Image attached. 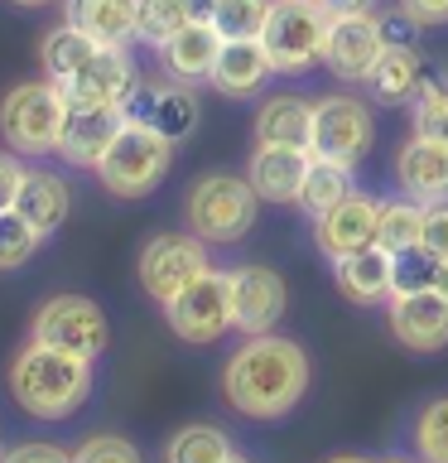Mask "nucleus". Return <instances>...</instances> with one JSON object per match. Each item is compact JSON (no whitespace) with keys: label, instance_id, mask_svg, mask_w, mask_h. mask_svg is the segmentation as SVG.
I'll return each mask as SVG.
<instances>
[{"label":"nucleus","instance_id":"obj_29","mask_svg":"<svg viewBox=\"0 0 448 463\" xmlns=\"http://www.w3.org/2000/svg\"><path fill=\"white\" fill-rule=\"evenodd\" d=\"M237 449H231V439L222 430H212V425H183L173 439L164 444V458L169 463H222L231 458Z\"/></svg>","mask_w":448,"mask_h":463},{"label":"nucleus","instance_id":"obj_50","mask_svg":"<svg viewBox=\"0 0 448 463\" xmlns=\"http://www.w3.org/2000/svg\"><path fill=\"white\" fill-rule=\"evenodd\" d=\"M371 463H410V458H371Z\"/></svg>","mask_w":448,"mask_h":463},{"label":"nucleus","instance_id":"obj_42","mask_svg":"<svg viewBox=\"0 0 448 463\" xmlns=\"http://www.w3.org/2000/svg\"><path fill=\"white\" fill-rule=\"evenodd\" d=\"M396 10H405L419 29L425 24H448V0H396Z\"/></svg>","mask_w":448,"mask_h":463},{"label":"nucleus","instance_id":"obj_21","mask_svg":"<svg viewBox=\"0 0 448 463\" xmlns=\"http://www.w3.org/2000/svg\"><path fill=\"white\" fill-rule=\"evenodd\" d=\"M425 82H429L425 58L415 53V43H386V53L376 58V68L367 72V92L381 101V107H405V101H415Z\"/></svg>","mask_w":448,"mask_h":463},{"label":"nucleus","instance_id":"obj_35","mask_svg":"<svg viewBox=\"0 0 448 463\" xmlns=\"http://www.w3.org/2000/svg\"><path fill=\"white\" fill-rule=\"evenodd\" d=\"M415 136L425 140H443L448 145V82L429 78L415 97Z\"/></svg>","mask_w":448,"mask_h":463},{"label":"nucleus","instance_id":"obj_5","mask_svg":"<svg viewBox=\"0 0 448 463\" xmlns=\"http://www.w3.org/2000/svg\"><path fill=\"white\" fill-rule=\"evenodd\" d=\"M256 203L260 194L251 188V179H237V174H208L188 188V203H183V217H188V232L202 237L208 246H231L241 241L256 222Z\"/></svg>","mask_w":448,"mask_h":463},{"label":"nucleus","instance_id":"obj_18","mask_svg":"<svg viewBox=\"0 0 448 463\" xmlns=\"http://www.w3.org/2000/svg\"><path fill=\"white\" fill-rule=\"evenodd\" d=\"M396 179L415 203H448V145L443 140H405L396 150Z\"/></svg>","mask_w":448,"mask_h":463},{"label":"nucleus","instance_id":"obj_49","mask_svg":"<svg viewBox=\"0 0 448 463\" xmlns=\"http://www.w3.org/2000/svg\"><path fill=\"white\" fill-rule=\"evenodd\" d=\"M222 463H251V458H241V454H231V458H222Z\"/></svg>","mask_w":448,"mask_h":463},{"label":"nucleus","instance_id":"obj_23","mask_svg":"<svg viewBox=\"0 0 448 463\" xmlns=\"http://www.w3.org/2000/svg\"><path fill=\"white\" fill-rule=\"evenodd\" d=\"M135 10L140 0H63V20L72 29H82L97 43H116V49L135 39Z\"/></svg>","mask_w":448,"mask_h":463},{"label":"nucleus","instance_id":"obj_17","mask_svg":"<svg viewBox=\"0 0 448 463\" xmlns=\"http://www.w3.org/2000/svg\"><path fill=\"white\" fill-rule=\"evenodd\" d=\"M309 165H313V150H299V145H260L251 155L246 179L260 194V203H299Z\"/></svg>","mask_w":448,"mask_h":463},{"label":"nucleus","instance_id":"obj_45","mask_svg":"<svg viewBox=\"0 0 448 463\" xmlns=\"http://www.w3.org/2000/svg\"><path fill=\"white\" fill-rule=\"evenodd\" d=\"M183 10H188V20H198V24H212V14H217V0H183Z\"/></svg>","mask_w":448,"mask_h":463},{"label":"nucleus","instance_id":"obj_24","mask_svg":"<svg viewBox=\"0 0 448 463\" xmlns=\"http://www.w3.org/2000/svg\"><path fill=\"white\" fill-rule=\"evenodd\" d=\"M256 140L260 145H299V150H309V140H313V101H303L294 92L270 97L266 107L256 111Z\"/></svg>","mask_w":448,"mask_h":463},{"label":"nucleus","instance_id":"obj_46","mask_svg":"<svg viewBox=\"0 0 448 463\" xmlns=\"http://www.w3.org/2000/svg\"><path fill=\"white\" fill-rule=\"evenodd\" d=\"M434 289L448 295V256H439V270H434Z\"/></svg>","mask_w":448,"mask_h":463},{"label":"nucleus","instance_id":"obj_33","mask_svg":"<svg viewBox=\"0 0 448 463\" xmlns=\"http://www.w3.org/2000/svg\"><path fill=\"white\" fill-rule=\"evenodd\" d=\"M39 241H43V232L29 222L20 208L0 213V270H20L24 260L39 251Z\"/></svg>","mask_w":448,"mask_h":463},{"label":"nucleus","instance_id":"obj_15","mask_svg":"<svg viewBox=\"0 0 448 463\" xmlns=\"http://www.w3.org/2000/svg\"><path fill=\"white\" fill-rule=\"evenodd\" d=\"M135 63H130L126 49H116V43H101L97 58L87 63L82 72H72L63 82V97L72 107H121V97L135 87Z\"/></svg>","mask_w":448,"mask_h":463},{"label":"nucleus","instance_id":"obj_7","mask_svg":"<svg viewBox=\"0 0 448 463\" xmlns=\"http://www.w3.org/2000/svg\"><path fill=\"white\" fill-rule=\"evenodd\" d=\"M164 318L173 328V338L208 347L217 343L227 328H237V309H231V275L222 270H202L188 289H179L164 304Z\"/></svg>","mask_w":448,"mask_h":463},{"label":"nucleus","instance_id":"obj_13","mask_svg":"<svg viewBox=\"0 0 448 463\" xmlns=\"http://www.w3.org/2000/svg\"><path fill=\"white\" fill-rule=\"evenodd\" d=\"M285 304H289V289L275 270H266V266L231 270V309H237V328L246 338L270 333L285 318Z\"/></svg>","mask_w":448,"mask_h":463},{"label":"nucleus","instance_id":"obj_47","mask_svg":"<svg viewBox=\"0 0 448 463\" xmlns=\"http://www.w3.org/2000/svg\"><path fill=\"white\" fill-rule=\"evenodd\" d=\"M328 463H371V458H357V454H338V458H328Z\"/></svg>","mask_w":448,"mask_h":463},{"label":"nucleus","instance_id":"obj_30","mask_svg":"<svg viewBox=\"0 0 448 463\" xmlns=\"http://www.w3.org/2000/svg\"><path fill=\"white\" fill-rule=\"evenodd\" d=\"M419 241H425V203L415 198L381 203V237H376V246L405 251V246H419Z\"/></svg>","mask_w":448,"mask_h":463},{"label":"nucleus","instance_id":"obj_51","mask_svg":"<svg viewBox=\"0 0 448 463\" xmlns=\"http://www.w3.org/2000/svg\"><path fill=\"white\" fill-rule=\"evenodd\" d=\"M0 458H5V449H0Z\"/></svg>","mask_w":448,"mask_h":463},{"label":"nucleus","instance_id":"obj_12","mask_svg":"<svg viewBox=\"0 0 448 463\" xmlns=\"http://www.w3.org/2000/svg\"><path fill=\"white\" fill-rule=\"evenodd\" d=\"M313 237H318V251H323L328 260L367 251V246H376V237H381V203L367 198V194L342 198L338 208L313 217Z\"/></svg>","mask_w":448,"mask_h":463},{"label":"nucleus","instance_id":"obj_16","mask_svg":"<svg viewBox=\"0 0 448 463\" xmlns=\"http://www.w3.org/2000/svg\"><path fill=\"white\" fill-rule=\"evenodd\" d=\"M126 130V111L121 107H72L68 101V121H63V140L58 155L78 169H97L101 155L111 150V140Z\"/></svg>","mask_w":448,"mask_h":463},{"label":"nucleus","instance_id":"obj_28","mask_svg":"<svg viewBox=\"0 0 448 463\" xmlns=\"http://www.w3.org/2000/svg\"><path fill=\"white\" fill-rule=\"evenodd\" d=\"M198 121H202V107H198V97L188 92V82H164V87L154 92L150 126L159 130V136H169L173 145H183V140L198 130Z\"/></svg>","mask_w":448,"mask_h":463},{"label":"nucleus","instance_id":"obj_48","mask_svg":"<svg viewBox=\"0 0 448 463\" xmlns=\"http://www.w3.org/2000/svg\"><path fill=\"white\" fill-rule=\"evenodd\" d=\"M14 5H24V10H39V5H53V0H14Z\"/></svg>","mask_w":448,"mask_h":463},{"label":"nucleus","instance_id":"obj_1","mask_svg":"<svg viewBox=\"0 0 448 463\" xmlns=\"http://www.w3.org/2000/svg\"><path fill=\"white\" fill-rule=\"evenodd\" d=\"M309 391V353L275 333H256L227 357L222 396L246 420H280Z\"/></svg>","mask_w":448,"mask_h":463},{"label":"nucleus","instance_id":"obj_32","mask_svg":"<svg viewBox=\"0 0 448 463\" xmlns=\"http://www.w3.org/2000/svg\"><path fill=\"white\" fill-rule=\"evenodd\" d=\"M183 24H188L183 0H140V10H135V39L154 43V49H164Z\"/></svg>","mask_w":448,"mask_h":463},{"label":"nucleus","instance_id":"obj_41","mask_svg":"<svg viewBox=\"0 0 448 463\" xmlns=\"http://www.w3.org/2000/svg\"><path fill=\"white\" fill-rule=\"evenodd\" d=\"M154 92L159 87H145L135 82L130 92L121 97V111H126V121H140V126H150V116H154Z\"/></svg>","mask_w":448,"mask_h":463},{"label":"nucleus","instance_id":"obj_44","mask_svg":"<svg viewBox=\"0 0 448 463\" xmlns=\"http://www.w3.org/2000/svg\"><path fill=\"white\" fill-rule=\"evenodd\" d=\"M328 14H376V0H318Z\"/></svg>","mask_w":448,"mask_h":463},{"label":"nucleus","instance_id":"obj_39","mask_svg":"<svg viewBox=\"0 0 448 463\" xmlns=\"http://www.w3.org/2000/svg\"><path fill=\"white\" fill-rule=\"evenodd\" d=\"M24 165H20V159H14V155H5V150H0V213H10L14 208V203H20V188H24Z\"/></svg>","mask_w":448,"mask_h":463},{"label":"nucleus","instance_id":"obj_37","mask_svg":"<svg viewBox=\"0 0 448 463\" xmlns=\"http://www.w3.org/2000/svg\"><path fill=\"white\" fill-rule=\"evenodd\" d=\"M72 463H140V449L130 439H121V434H92L72 454Z\"/></svg>","mask_w":448,"mask_h":463},{"label":"nucleus","instance_id":"obj_10","mask_svg":"<svg viewBox=\"0 0 448 463\" xmlns=\"http://www.w3.org/2000/svg\"><path fill=\"white\" fill-rule=\"evenodd\" d=\"M208 266V241L193 237V232H164L140 251V285L154 304H169L179 289H188Z\"/></svg>","mask_w":448,"mask_h":463},{"label":"nucleus","instance_id":"obj_31","mask_svg":"<svg viewBox=\"0 0 448 463\" xmlns=\"http://www.w3.org/2000/svg\"><path fill=\"white\" fill-rule=\"evenodd\" d=\"M270 10H275V0H217L212 24L222 39H260Z\"/></svg>","mask_w":448,"mask_h":463},{"label":"nucleus","instance_id":"obj_20","mask_svg":"<svg viewBox=\"0 0 448 463\" xmlns=\"http://www.w3.org/2000/svg\"><path fill=\"white\" fill-rule=\"evenodd\" d=\"M222 34H217V24H198L188 20L179 34H173L164 49H159V58H164V72L173 82H212V68H217V53H222Z\"/></svg>","mask_w":448,"mask_h":463},{"label":"nucleus","instance_id":"obj_40","mask_svg":"<svg viewBox=\"0 0 448 463\" xmlns=\"http://www.w3.org/2000/svg\"><path fill=\"white\" fill-rule=\"evenodd\" d=\"M425 246L448 256V203H425Z\"/></svg>","mask_w":448,"mask_h":463},{"label":"nucleus","instance_id":"obj_14","mask_svg":"<svg viewBox=\"0 0 448 463\" xmlns=\"http://www.w3.org/2000/svg\"><path fill=\"white\" fill-rule=\"evenodd\" d=\"M390 333L410 353H439V347H448V295H439V289L390 295Z\"/></svg>","mask_w":448,"mask_h":463},{"label":"nucleus","instance_id":"obj_4","mask_svg":"<svg viewBox=\"0 0 448 463\" xmlns=\"http://www.w3.org/2000/svg\"><path fill=\"white\" fill-rule=\"evenodd\" d=\"M68 97L58 82H20L0 97V136L14 155H58Z\"/></svg>","mask_w":448,"mask_h":463},{"label":"nucleus","instance_id":"obj_27","mask_svg":"<svg viewBox=\"0 0 448 463\" xmlns=\"http://www.w3.org/2000/svg\"><path fill=\"white\" fill-rule=\"evenodd\" d=\"M352 194H357L352 188V165H338V159H318L313 155L309 174H303V188H299V208L309 217H323L328 208H338V203L352 198Z\"/></svg>","mask_w":448,"mask_h":463},{"label":"nucleus","instance_id":"obj_26","mask_svg":"<svg viewBox=\"0 0 448 463\" xmlns=\"http://www.w3.org/2000/svg\"><path fill=\"white\" fill-rule=\"evenodd\" d=\"M97 49H101L97 39H87L82 29H72V24L63 20L58 29H49V34H43V43H39V63H43V72H49V82L63 87L72 72H82L87 63H92Z\"/></svg>","mask_w":448,"mask_h":463},{"label":"nucleus","instance_id":"obj_6","mask_svg":"<svg viewBox=\"0 0 448 463\" xmlns=\"http://www.w3.org/2000/svg\"><path fill=\"white\" fill-rule=\"evenodd\" d=\"M328 20L332 14L318 0H275L270 20H266V43L275 72H303L323 58V39H328Z\"/></svg>","mask_w":448,"mask_h":463},{"label":"nucleus","instance_id":"obj_36","mask_svg":"<svg viewBox=\"0 0 448 463\" xmlns=\"http://www.w3.org/2000/svg\"><path fill=\"white\" fill-rule=\"evenodd\" d=\"M396 256V295H419V289H434V270H439V251H429L425 241L405 246Z\"/></svg>","mask_w":448,"mask_h":463},{"label":"nucleus","instance_id":"obj_8","mask_svg":"<svg viewBox=\"0 0 448 463\" xmlns=\"http://www.w3.org/2000/svg\"><path fill=\"white\" fill-rule=\"evenodd\" d=\"M29 338L97 362L101 347H107V338H111V328H107V314H101L97 299H87V295H53V299L34 314Z\"/></svg>","mask_w":448,"mask_h":463},{"label":"nucleus","instance_id":"obj_25","mask_svg":"<svg viewBox=\"0 0 448 463\" xmlns=\"http://www.w3.org/2000/svg\"><path fill=\"white\" fill-rule=\"evenodd\" d=\"M29 222H34L43 237H53L58 227L68 222V208H72V194L68 184L58 179L53 169H29L24 174V188H20V203H14Z\"/></svg>","mask_w":448,"mask_h":463},{"label":"nucleus","instance_id":"obj_3","mask_svg":"<svg viewBox=\"0 0 448 463\" xmlns=\"http://www.w3.org/2000/svg\"><path fill=\"white\" fill-rule=\"evenodd\" d=\"M169 165H173V140L159 136L154 126L126 121V130L111 140V150L101 155L97 179L116 198H145L169 179Z\"/></svg>","mask_w":448,"mask_h":463},{"label":"nucleus","instance_id":"obj_11","mask_svg":"<svg viewBox=\"0 0 448 463\" xmlns=\"http://www.w3.org/2000/svg\"><path fill=\"white\" fill-rule=\"evenodd\" d=\"M386 53L381 34V14H332L328 39H323V63L332 78L342 82H367V72L376 68V58Z\"/></svg>","mask_w":448,"mask_h":463},{"label":"nucleus","instance_id":"obj_43","mask_svg":"<svg viewBox=\"0 0 448 463\" xmlns=\"http://www.w3.org/2000/svg\"><path fill=\"white\" fill-rule=\"evenodd\" d=\"M415 20L405 10H396V14H381V34H386V43H410L415 39Z\"/></svg>","mask_w":448,"mask_h":463},{"label":"nucleus","instance_id":"obj_22","mask_svg":"<svg viewBox=\"0 0 448 463\" xmlns=\"http://www.w3.org/2000/svg\"><path fill=\"white\" fill-rule=\"evenodd\" d=\"M270 72H275V63L260 39H227L222 53H217V68H212V87L222 97H256Z\"/></svg>","mask_w":448,"mask_h":463},{"label":"nucleus","instance_id":"obj_34","mask_svg":"<svg viewBox=\"0 0 448 463\" xmlns=\"http://www.w3.org/2000/svg\"><path fill=\"white\" fill-rule=\"evenodd\" d=\"M415 454L419 463H448V396L429 401L415 415Z\"/></svg>","mask_w":448,"mask_h":463},{"label":"nucleus","instance_id":"obj_38","mask_svg":"<svg viewBox=\"0 0 448 463\" xmlns=\"http://www.w3.org/2000/svg\"><path fill=\"white\" fill-rule=\"evenodd\" d=\"M0 463H72V454H63L58 444H43V439H29V444H14L5 449Z\"/></svg>","mask_w":448,"mask_h":463},{"label":"nucleus","instance_id":"obj_2","mask_svg":"<svg viewBox=\"0 0 448 463\" xmlns=\"http://www.w3.org/2000/svg\"><path fill=\"white\" fill-rule=\"evenodd\" d=\"M10 391L34 420H68L92 396V357L29 338L10 367Z\"/></svg>","mask_w":448,"mask_h":463},{"label":"nucleus","instance_id":"obj_19","mask_svg":"<svg viewBox=\"0 0 448 463\" xmlns=\"http://www.w3.org/2000/svg\"><path fill=\"white\" fill-rule=\"evenodd\" d=\"M332 280H338L342 299L352 304H381L396 295V256L386 246H367L342 260H332Z\"/></svg>","mask_w":448,"mask_h":463},{"label":"nucleus","instance_id":"obj_9","mask_svg":"<svg viewBox=\"0 0 448 463\" xmlns=\"http://www.w3.org/2000/svg\"><path fill=\"white\" fill-rule=\"evenodd\" d=\"M371 140H376V121H371V111L361 107L357 97L332 92V97L313 101V140H309V150L318 159L357 165V159L371 150Z\"/></svg>","mask_w":448,"mask_h":463}]
</instances>
